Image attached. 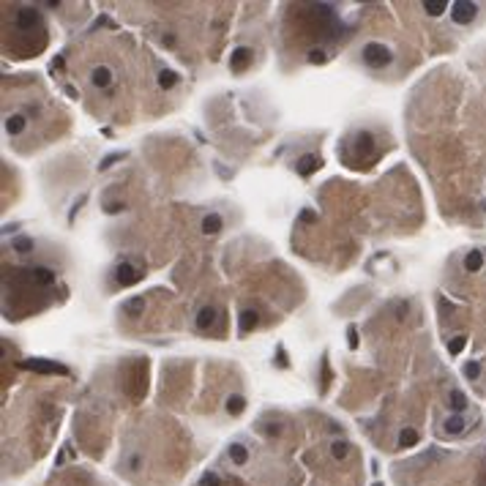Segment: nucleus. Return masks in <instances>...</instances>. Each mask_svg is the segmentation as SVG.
Instances as JSON below:
<instances>
[{"label":"nucleus","instance_id":"obj_1","mask_svg":"<svg viewBox=\"0 0 486 486\" xmlns=\"http://www.w3.org/2000/svg\"><path fill=\"white\" fill-rule=\"evenodd\" d=\"M361 57H363V63L366 66H372V69H382V66H388L391 63V52H388V47H382V44H366L363 47V52H361Z\"/></svg>","mask_w":486,"mask_h":486},{"label":"nucleus","instance_id":"obj_21","mask_svg":"<svg viewBox=\"0 0 486 486\" xmlns=\"http://www.w3.org/2000/svg\"><path fill=\"white\" fill-rule=\"evenodd\" d=\"M372 142H374V137L369 131H363V134H358V139H355V145H358V150H372Z\"/></svg>","mask_w":486,"mask_h":486},{"label":"nucleus","instance_id":"obj_27","mask_svg":"<svg viewBox=\"0 0 486 486\" xmlns=\"http://www.w3.org/2000/svg\"><path fill=\"white\" fill-rule=\"evenodd\" d=\"M14 249H17V251H28V249H33V241H30V238H17V241H14Z\"/></svg>","mask_w":486,"mask_h":486},{"label":"nucleus","instance_id":"obj_25","mask_svg":"<svg viewBox=\"0 0 486 486\" xmlns=\"http://www.w3.org/2000/svg\"><path fill=\"white\" fill-rule=\"evenodd\" d=\"M219 484H222V478H219L216 472H205L202 481H200V486H219Z\"/></svg>","mask_w":486,"mask_h":486},{"label":"nucleus","instance_id":"obj_6","mask_svg":"<svg viewBox=\"0 0 486 486\" xmlns=\"http://www.w3.org/2000/svg\"><path fill=\"white\" fill-rule=\"evenodd\" d=\"M91 82L96 85V88H107V85L112 82V69H107V66H96L91 74Z\"/></svg>","mask_w":486,"mask_h":486},{"label":"nucleus","instance_id":"obj_17","mask_svg":"<svg viewBox=\"0 0 486 486\" xmlns=\"http://www.w3.org/2000/svg\"><path fill=\"white\" fill-rule=\"evenodd\" d=\"M418 443V431L415 429H402L399 431V445L402 448H410V445Z\"/></svg>","mask_w":486,"mask_h":486},{"label":"nucleus","instance_id":"obj_12","mask_svg":"<svg viewBox=\"0 0 486 486\" xmlns=\"http://www.w3.org/2000/svg\"><path fill=\"white\" fill-rule=\"evenodd\" d=\"M448 404H451V410L459 415V412L467 410V396L462 393V391H451V393H448Z\"/></svg>","mask_w":486,"mask_h":486},{"label":"nucleus","instance_id":"obj_23","mask_svg":"<svg viewBox=\"0 0 486 486\" xmlns=\"http://www.w3.org/2000/svg\"><path fill=\"white\" fill-rule=\"evenodd\" d=\"M331 451H334V456H336V459H344V456L350 453V445L344 443V440H336V443L331 445Z\"/></svg>","mask_w":486,"mask_h":486},{"label":"nucleus","instance_id":"obj_22","mask_svg":"<svg viewBox=\"0 0 486 486\" xmlns=\"http://www.w3.org/2000/svg\"><path fill=\"white\" fill-rule=\"evenodd\" d=\"M175 82H178V76H175V71L164 69V71L159 74V85H161V88H172Z\"/></svg>","mask_w":486,"mask_h":486},{"label":"nucleus","instance_id":"obj_5","mask_svg":"<svg viewBox=\"0 0 486 486\" xmlns=\"http://www.w3.org/2000/svg\"><path fill=\"white\" fill-rule=\"evenodd\" d=\"M216 317H219V314H216L213 306H202L200 312H197V328H200V331H205V328H213V325H216Z\"/></svg>","mask_w":486,"mask_h":486},{"label":"nucleus","instance_id":"obj_28","mask_svg":"<svg viewBox=\"0 0 486 486\" xmlns=\"http://www.w3.org/2000/svg\"><path fill=\"white\" fill-rule=\"evenodd\" d=\"M309 63H325V52H322V49H314V52H309Z\"/></svg>","mask_w":486,"mask_h":486},{"label":"nucleus","instance_id":"obj_19","mask_svg":"<svg viewBox=\"0 0 486 486\" xmlns=\"http://www.w3.org/2000/svg\"><path fill=\"white\" fill-rule=\"evenodd\" d=\"M445 8H448V3H443V0H437V3H431V0H429V3H424V11L429 17H440Z\"/></svg>","mask_w":486,"mask_h":486},{"label":"nucleus","instance_id":"obj_11","mask_svg":"<svg viewBox=\"0 0 486 486\" xmlns=\"http://www.w3.org/2000/svg\"><path fill=\"white\" fill-rule=\"evenodd\" d=\"M481 268H484V254L481 251H470L465 257V271L467 273H478Z\"/></svg>","mask_w":486,"mask_h":486},{"label":"nucleus","instance_id":"obj_2","mask_svg":"<svg viewBox=\"0 0 486 486\" xmlns=\"http://www.w3.org/2000/svg\"><path fill=\"white\" fill-rule=\"evenodd\" d=\"M475 14H478V6H475V3H467V0H459V3L451 6V19L456 22V25H470V22L475 19Z\"/></svg>","mask_w":486,"mask_h":486},{"label":"nucleus","instance_id":"obj_14","mask_svg":"<svg viewBox=\"0 0 486 486\" xmlns=\"http://www.w3.org/2000/svg\"><path fill=\"white\" fill-rule=\"evenodd\" d=\"M257 317L260 314L254 312V309H246V312L241 314V334H249L251 328H257Z\"/></svg>","mask_w":486,"mask_h":486},{"label":"nucleus","instance_id":"obj_18","mask_svg":"<svg viewBox=\"0 0 486 486\" xmlns=\"http://www.w3.org/2000/svg\"><path fill=\"white\" fill-rule=\"evenodd\" d=\"M243 407H246V399H243V396H229L227 399V412H232V415L243 412Z\"/></svg>","mask_w":486,"mask_h":486},{"label":"nucleus","instance_id":"obj_15","mask_svg":"<svg viewBox=\"0 0 486 486\" xmlns=\"http://www.w3.org/2000/svg\"><path fill=\"white\" fill-rule=\"evenodd\" d=\"M30 279L38 281V284H52V281H55V273L49 271V268H33V271H30Z\"/></svg>","mask_w":486,"mask_h":486},{"label":"nucleus","instance_id":"obj_24","mask_svg":"<svg viewBox=\"0 0 486 486\" xmlns=\"http://www.w3.org/2000/svg\"><path fill=\"white\" fill-rule=\"evenodd\" d=\"M465 344H467L465 336H453V339H451V347H448V350H451V355H459L462 350H465Z\"/></svg>","mask_w":486,"mask_h":486},{"label":"nucleus","instance_id":"obj_10","mask_svg":"<svg viewBox=\"0 0 486 486\" xmlns=\"http://www.w3.org/2000/svg\"><path fill=\"white\" fill-rule=\"evenodd\" d=\"M25 126H28L25 115H11V118L6 120V131L11 134V137H17V134H22V131H25Z\"/></svg>","mask_w":486,"mask_h":486},{"label":"nucleus","instance_id":"obj_4","mask_svg":"<svg viewBox=\"0 0 486 486\" xmlns=\"http://www.w3.org/2000/svg\"><path fill=\"white\" fill-rule=\"evenodd\" d=\"M17 25L22 30H30L33 25H38V11L36 8H19L17 11Z\"/></svg>","mask_w":486,"mask_h":486},{"label":"nucleus","instance_id":"obj_16","mask_svg":"<svg viewBox=\"0 0 486 486\" xmlns=\"http://www.w3.org/2000/svg\"><path fill=\"white\" fill-rule=\"evenodd\" d=\"M229 456H232V462H235V465H246L249 451H246L241 443H235V445H229Z\"/></svg>","mask_w":486,"mask_h":486},{"label":"nucleus","instance_id":"obj_29","mask_svg":"<svg viewBox=\"0 0 486 486\" xmlns=\"http://www.w3.org/2000/svg\"><path fill=\"white\" fill-rule=\"evenodd\" d=\"M139 465H142V459L134 453V456H129V470H139Z\"/></svg>","mask_w":486,"mask_h":486},{"label":"nucleus","instance_id":"obj_26","mask_svg":"<svg viewBox=\"0 0 486 486\" xmlns=\"http://www.w3.org/2000/svg\"><path fill=\"white\" fill-rule=\"evenodd\" d=\"M481 374V366L475 361H470V363H465V377H470V380H475V377Z\"/></svg>","mask_w":486,"mask_h":486},{"label":"nucleus","instance_id":"obj_7","mask_svg":"<svg viewBox=\"0 0 486 486\" xmlns=\"http://www.w3.org/2000/svg\"><path fill=\"white\" fill-rule=\"evenodd\" d=\"M249 60H251V52L246 47H241V49H235V55L229 57V69H232V71H243Z\"/></svg>","mask_w":486,"mask_h":486},{"label":"nucleus","instance_id":"obj_8","mask_svg":"<svg viewBox=\"0 0 486 486\" xmlns=\"http://www.w3.org/2000/svg\"><path fill=\"white\" fill-rule=\"evenodd\" d=\"M465 426H467V421L462 415H448L443 421V429H445V434H462L465 431Z\"/></svg>","mask_w":486,"mask_h":486},{"label":"nucleus","instance_id":"obj_20","mask_svg":"<svg viewBox=\"0 0 486 486\" xmlns=\"http://www.w3.org/2000/svg\"><path fill=\"white\" fill-rule=\"evenodd\" d=\"M142 309H145V300L142 298H131V300H126V306H123L126 314H139Z\"/></svg>","mask_w":486,"mask_h":486},{"label":"nucleus","instance_id":"obj_3","mask_svg":"<svg viewBox=\"0 0 486 486\" xmlns=\"http://www.w3.org/2000/svg\"><path fill=\"white\" fill-rule=\"evenodd\" d=\"M139 276H142V271H139L134 262H120L118 268H115V281H118L120 287H129V284H134V281H139Z\"/></svg>","mask_w":486,"mask_h":486},{"label":"nucleus","instance_id":"obj_13","mask_svg":"<svg viewBox=\"0 0 486 486\" xmlns=\"http://www.w3.org/2000/svg\"><path fill=\"white\" fill-rule=\"evenodd\" d=\"M219 229H222V216L208 213L205 219H202V232H205V235H216Z\"/></svg>","mask_w":486,"mask_h":486},{"label":"nucleus","instance_id":"obj_9","mask_svg":"<svg viewBox=\"0 0 486 486\" xmlns=\"http://www.w3.org/2000/svg\"><path fill=\"white\" fill-rule=\"evenodd\" d=\"M295 169H298L300 175H312L314 169H319V159L312 156V153H309V156H300L298 164H295Z\"/></svg>","mask_w":486,"mask_h":486}]
</instances>
